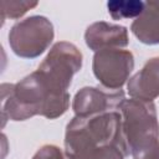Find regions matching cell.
<instances>
[{
	"label": "cell",
	"instance_id": "6da1fadb",
	"mask_svg": "<svg viewBox=\"0 0 159 159\" xmlns=\"http://www.w3.org/2000/svg\"><path fill=\"white\" fill-rule=\"evenodd\" d=\"M67 159H124L129 149L118 111L92 117H73L65 132Z\"/></svg>",
	"mask_w": 159,
	"mask_h": 159
},
{
	"label": "cell",
	"instance_id": "7a4b0ae2",
	"mask_svg": "<svg viewBox=\"0 0 159 159\" xmlns=\"http://www.w3.org/2000/svg\"><path fill=\"white\" fill-rule=\"evenodd\" d=\"M70 106V93L55 96L37 78L35 71L17 83L1 84V116L4 119L26 120L34 116L48 119L61 117Z\"/></svg>",
	"mask_w": 159,
	"mask_h": 159
},
{
	"label": "cell",
	"instance_id": "3957f363",
	"mask_svg": "<svg viewBox=\"0 0 159 159\" xmlns=\"http://www.w3.org/2000/svg\"><path fill=\"white\" fill-rule=\"evenodd\" d=\"M82 67V53L71 42H56L35 73L45 88L56 96L67 94L73 76Z\"/></svg>",
	"mask_w": 159,
	"mask_h": 159
},
{
	"label": "cell",
	"instance_id": "277c9868",
	"mask_svg": "<svg viewBox=\"0 0 159 159\" xmlns=\"http://www.w3.org/2000/svg\"><path fill=\"white\" fill-rule=\"evenodd\" d=\"M119 111L124 138L130 154L159 142V122L153 102L134 98L124 99Z\"/></svg>",
	"mask_w": 159,
	"mask_h": 159
},
{
	"label": "cell",
	"instance_id": "5b68a950",
	"mask_svg": "<svg viewBox=\"0 0 159 159\" xmlns=\"http://www.w3.org/2000/svg\"><path fill=\"white\" fill-rule=\"evenodd\" d=\"M55 37L52 22L41 15H34L16 22L9 32V45L21 58H36L42 55Z\"/></svg>",
	"mask_w": 159,
	"mask_h": 159
},
{
	"label": "cell",
	"instance_id": "8992f818",
	"mask_svg": "<svg viewBox=\"0 0 159 159\" xmlns=\"http://www.w3.org/2000/svg\"><path fill=\"white\" fill-rule=\"evenodd\" d=\"M134 68L133 53L122 48H104L94 52L92 70L99 83L112 91H118L129 78Z\"/></svg>",
	"mask_w": 159,
	"mask_h": 159
},
{
	"label": "cell",
	"instance_id": "52a82bcc",
	"mask_svg": "<svg viewBox=\"0 0 159 159\" xmlns=\"http://www.w3.org/2000/svg\"><path fill=\"white\" fill-rule=\"evenodd\" d=\"M124 99L125 96L122 89L83 87L75 94L72 109L76 117H92L118 111Z\"/></svg>",
	"mask_w": 159,
	"mask_h": 159
},
{
	"label": "cell",
	"instance_id": "ba28073f",
	"mask_svg": "<svg viewBox=\"0 0 159 159\" xmlns=\"http://www.w3.org/2000/svg\"><path fill=\"white\" fill-rule=\"evenodd\" d=\"M84 41L89 50L98 52L104 48H122L129 43L128 30L122 25L106 21L91 24L84 32Z\"/></svg>",
	"mask_w": 159,
	"mask_h": 159
},
{
	"label": "cell",
	"instance_id": "9c48e42d",
	"mask_svg": "<svg viewBox=\"0 0 159 159\" xmlns=\"http://www.w3.org/2000/svg\"><path fill=\"white\" fill-rule=\"evenodd\" d=\"M127 89L134 99L153 102L159 97V56L148 60L143 68L129 78Z\"/></svg>",
	"mask_w": 159,
	"mask_h": 159
},
{
	"label": "cell",
	"instance_id": "30bf717a",
	"mask_svg": "<svg viewBox=\"0 0 159 159\" xmlns=\"http://www.w3.org/2000/svg\"><path fill=\"white\" fill-rule=\"evenodd\" d=\"M133 35L145 45H159V1H145L144 11L130 25Z\"/></svg>",
	"mask_w": 159,
	"mask_h": 159
},
{
	"label": "cell",
	"instance_id": "8fae6325",
	"mask_svg": "<svg viewBox=\"0 0 159 159\" xmlns=\"http://www.w3.org/2000/svg\"><path fill=\"white\" fill-rule=\"evenodd\" d=\"M145 7V1L140 0H112L107 2V9L113 20L137 19Z\"/></svg>",
	"mask_w": 159,
	"mask_h": 159
},
{
	"label": "cell",
	"instance_id": "7c38bea8",
	"mask_svg": "<svg viewBox=\"0 0 159 159\" xmlns=\"http://www.w3.org/2000/svg\"><path fill=\"white\" fill-rule=\"evenodd\" d=\"M37 1H1V20L2 22L5 19H20L24 14H26L29 10L37 6Z\"/></svg>",
	"mask_w": 159,
	"mask_h": 159
},
{
	"label": "cell",
	"instance_id": "4fadbf2b",
	"mask_svg": "<svg viewBox=\"0 0 159 159\" xmlns=\"http://www.w3.org/2000/svg\"><path fill=\"white\" fill-rule=\"evenodd\" d=\"M32 159H67L66 154L53 144L42 145L32 157Z\"/></svg>",
	"mask_w": 159,
	"mask_h": 159
},
{
	"label": "cell",
	"instance_id": "5bb4252c",
	"mask_svg": "<svg viewBox=\"0 0 159 159\" xmlns=\"http://www.w3.org/2000/svg\"><path fill=\"white\" fill-rule=\"evenodd\" d=\"M133 159H159V142L153 143L132 154Z\"/></svg>",
	"mask_w": 159,
	"mask_h": 159
}]
</instances>
